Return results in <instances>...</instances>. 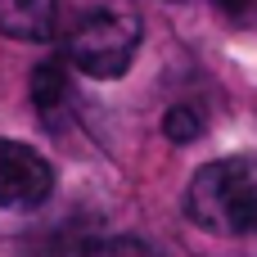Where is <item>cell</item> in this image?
<instances>
[{"label": "cell", "mask_w": 257, "mask_h": 257, "mask_svg": "<svg viewBox=\"0 0 257 257\" xmlns=\"http://www.w3.org/2000/svg\"><path fill=\"white\" fill-rule=\"evenodd\" d=\"M54 32V0H0V36L41 45Z\"/></svg>", "instance_id": "277c9868"}, {"label": "cell", "mask_w": 257, "mask_h": 257, "mask_svg": "<svg viewBox=\"0 0 257 257\" xmlns=\"http://www.w3.org/2000/svg\"><path fill=\"white\" fill-rule=\"evenodd\" d=\"M230 23H257V0H212Z\"/></svg>", "instance_id": "ba28073f"}, {"label": "cell", "mask_w": 257, "mask_h": 257, "mask_svg": "<svg viewBox=\"0 0 257 257\" xmlns=\"http://www.w3.org/2000/svg\"><path fill=\"white\" fill-rule=\"evenodd\" d=\"M50 257H158L154 244L136 235H68L54 244Z\"/></svg>", "instance_id": "5b68a950"}, {"label": "cell", "mask_w": 257, "mask_h": 257, "mask_svg": "<svg viewBox=\"0 0 257 257\" xmlns=\"http://www.w3.org/2000/svg\"><path fill=\"white\" fill-rule=\"evenodd\" d=\"M167 5H181V0H167Z\"/></svg>", "instance_id": "9c48e42d"}, {"label": "cell", "mask_w": 257, "mask_h": 257, "mask_svg": "<svg viewBox=\"0 0 257 257\" xmlns=\"http://www.w3.org/2000/svg\"><path fill=\"white\" fill-rule=\"evenodd\" d=\"M72 99V81H68V68L59 59H45L32 68V104L45 122H59V113L68 108Z\"/></svg>", "instance_id": "8992f818"}, {"label": "cell", "mask_w": 257, "mask_h": 257, "mask_svg": "<svg viewBox=\"0 0 257 257\" xmlns=\"http://www.w3.org/2000/svg\"><path fill=\"white\" fill-rule=\"evenodd\" d=\"M185 217L226 239L257 235V154H230L203 163L185 190Z\"/></svg>", "instance_id": "6da1fadb"}, {"label": "cell", "mask_w": 257, "mask_h": 257, "mask_svg": "<svg viewBox=\"0 0 257 257\" xmlns=\"http://www.w3.org/2000/svg\"><path fill=\"white\" fill-rule=\"evenodd\" d=\"M163 136H167L172 145H194V140L203 136V113H199L194 104H172L167 117H163Z\"/></svg>", "instance_id": "52a82bcc"}, {"label": "cell", "mask_w": 257, "mask_h": 257, "mask_svg": "<svg viewBox=\"0 0 257 257\" xmlns=\"http://www.w3.org/2000/svg\"><path fill=\"white\" fill-rule=\"evenodd\" d=\"M54 194V167L45 154H36L23 140L0 136V208L9 212H36Z\"/></svg>", "instance_id": "3957f363"}, {"label": "cell", "mask_w": 257, "mask_h": 257, "mask_svg": "<svg viewBox=\"0 0 257 257\" xmlns=\"http://www.w3.org/2000/svg\"><path fill=\"white\" fill-rule=\"evenodd\" d=\"M140 32L145 27L131 9H86L63 32V63L77 68L81 77L113 81L136 63Z\"/></svg>", "instance_id": "7a4b0ae2"}]
</instances>
